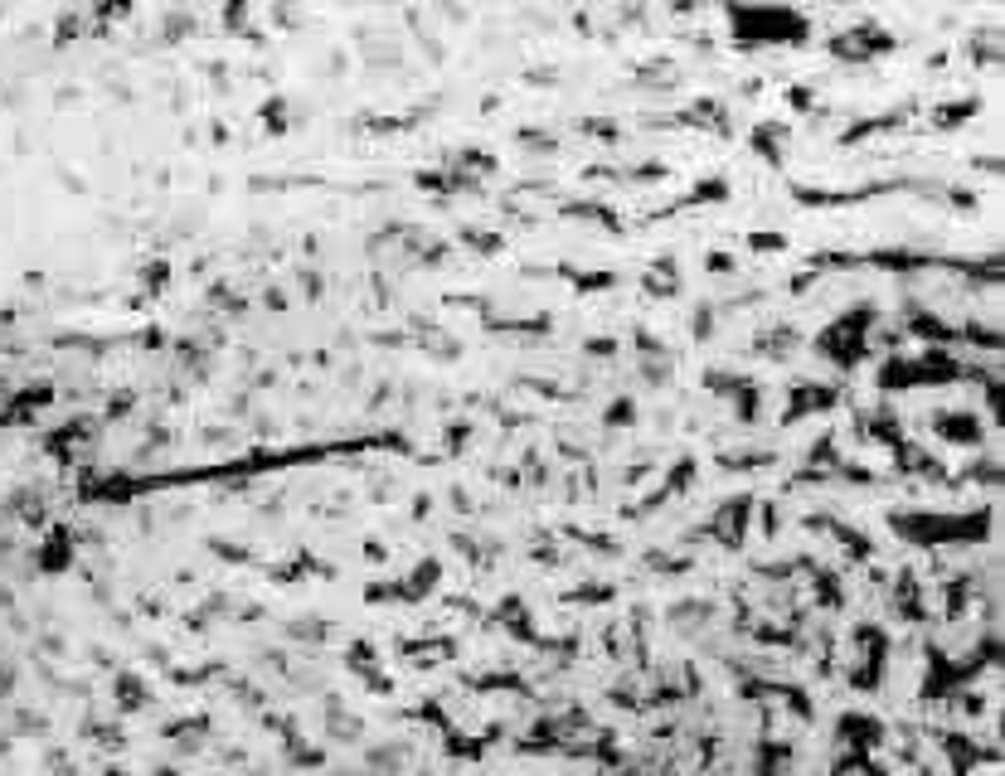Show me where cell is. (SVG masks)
<instances>
[{
  "instance_id": "obj_1",
  "label": "cell",
  "mask_w": 1005,
  "mask_h": 776,
  "mask_svg": "<svg viewBox=\"0 0 1005 776\" xmlns=\"http://www.w3.org/2000/svg\"><path fill=\"white\" fill-rule=\"evenodd\" d=\"M942 428H947L952 442H976V432H966V428H976V418H942Z\"/></svg>"
}]
</instances>
